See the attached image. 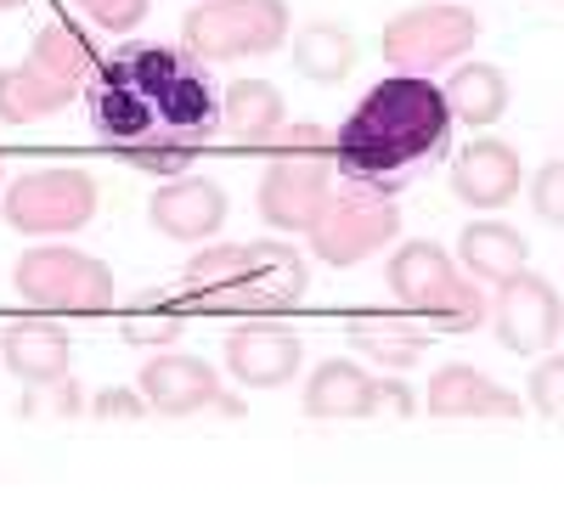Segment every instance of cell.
<instances>
[{
	"label": "cell",
	"instance_id": "1",
	"mask_svg": "<svg viewBox=\"0 0 564 513\" xmlns=\"http://www.w3.org/2000/svg\"><path fill=\"white\" fill-rule=\"evenodd\" d=\"M85 113L113 153L124 148H175L204 153L220 130V85L209 63L186 45H119L85 85Z\"/></svg>",
	"mask_w": 564,
	"mask_h": 513
},
{
	"label": "cell",
	"instance_id": "2",
	"mask_svg": "<svg viewBox=\"0 0 564 513\" xmlns=\"http://www.w3.org/2000/svg\"><path fill=\"white\" fill-rule=\"evenodd\" d=\"M452 108L435 79L423 74H390L350 108V119L334 135V170L345 186L367 193H406V186L435 170L452 142Z\"/></svg>",
	"mask_w": 564,
	"mask_h": 513
},
{
	"label": "cell",
	"instance_id": "3",
	"mask_svg": "<svg viewBox=\"0 0 564 513\" xmlns=\"http://www.w3.org/2000/svg\"><path fill=\"white\" fill-rule=\"evenodd\" d=\"M305 299V260L276 243H209L186 265V305L198 310H238V316H276Z\"/></svg>",
	"mask_w": 564,
	"mask_h": 513
},
{
	"label": "cell",
	"instance_id": "4",
	"mask_svg": "<svg viewBox=\"0 0 564 513\" xmlns=\"http://www.w3.org/2000/svg\"><path fill=\"white\" fill-rule=\"evenodd\" d=\"M390 294L412 316L441 321L446 334H475L486 321V299L475 288V276H463L441 243H401L390 254Z\"/></svg>",
	"mask_w": 564,
	"mask_h": 513
},
{
	"label": "cell",
	"instance_id": "5",
	"mask_svg": "<svg viewBox=\"0 0 564 513\" xmlns=\"http://www.w3.org/2000/svg\"><path fill=\"white\" fill-rule=\"evenodd\" d=\"M12 288L23 305L34 310H57V316H102L113 305V271L68 243H34L18 271H12Z\"/></svg>",
	"mask_w": 564,
	"mask_h": 513
},
{
	"label": "cell",
	"instance_id": "6",
	"mask_svg": "<svg viewBox=\"0 0 564 513\" xmlns=\"http://www.w3.org/2000/svg\"><path fill=\"white\" fill-rule=\"evenodd\" d=\"M294 29L289 0H204L186 12L181 40L186 52L204 63H231V57H271Z\"/></svg>",
	"mask_w": 564,
	"mask_h": 513
},
{
	"label": "cell",
	"instance_id": "7",
	"mask_svg": "<svg viewBox=\"0 0 564 513\" xmlns=\"http://www.w3.org/2000/svg\"><path fill=\"white\" fill-rule=\"evenodd\" d=\"M12 231L23 238H68L85 231L97 215V181L74 164H45V170H23L7 186V204H0Z\"/></svg>",
	"mask_w": 564,
	"mask_h": 513
},
{
	"label": "cell",
	"instance_id": "8",
	"mask_svg": "<svg viewBox=\"0 0 564 513\" xmlns=\"http://www.w3.org/2000/svg\"><path fill=\"white\" fill-rule=\"evenodd\" d=\"M395 231H401L395 198L367 193V186H345V193H327V204L305 238H311V254L327 265H361L367 254L390 249Z\"/></svg>",
	"mask_w": 564,
	"mask_h": 513
},
{
	"label": "cell",
	"instance_id": "9",
	"mask_svg": "<svg viewBox=\"0 0 564 513\" xmlns=\"http://www.w3.org/2000/svg\"><path fill=\"white\" fill-rule=\"evenodd\" d=\"M480 23L468 7H412L384 23V63L395 74H423L463 63V52H475Z\"/></svg>",
	"mask_w": 564,
	"mask_h": 513
},
{
	"label": "cell",
	"instance_id": "10",
	"mask_svg": "<svg viewBox=\"0 0 564 513\" xmlns=\"http://www.w3.org/2000/svg\"><path fill=\"white\" fill-rule=\"evenodd\" d=\"M327 204V153L282 148L260 175V220L271 231H311Z\"/></svg>",
	"mask_w": 564,
	"mask_h": 513
},
{
	"label": "cell",
	"instance_id": "11",
	"mask_svg": "<svg viewBox=\"0 0 564 513\" xmlns=\"http://www.w3.org/2000/svg\"><path fill=\"white\" fill-rule=\"evenodd\" d=\"M491 321H497L502 350H513V356H542V350L564 334V299H558V288L547 283V276L513 271L508 283H497Z\"/></svg>",
	"mask_w": 564,
	"mask_h": 513
},
{
	"label": "cell",
	"instance_id": "12",
	"mask_svg": "<svg viewBox=\"0 0 564 513\" xmlns=\"http://www.w3.org/2000/svg\"><path fill=\"white\" fill-rule=\"evenodd\" d=\"M220 356H226V372L238 384H249V390H282L300 372L305 345H300V334L276 328V321H249V328H231L226 334Z\"/></svg>",
	"mask_w": 564,
	"mask_h": 513
},
{
	"label": "cell",
	"instance_id": "13",
	"mask_svg": "<svg viewBox=\"0 0 564 513\" xmlns=\"http://www.w3.org/2000/svg\"><path fill=\"white\" fill-rule=\"evenodd\" d=\"M141 395H148V406L164 412V417H186V412H204V406L220 412V401H226L220 372L204 356H186V350H164L141 367Z\"/></svg>",
	"mask_w": 564,
	"mask_h": 513
},
{
	"label": "cell",
	"instance_id": "14",
	"mask_svg": "<svg viewBox=\"0 0 564 513\" xmlns=\"http://www.w3.org/2000/svg\"><path fill=\"white\" fill-rule=\"evenodd\" d=\"M148 220L175 243H209L226 226V193L204 175H170L148 204Z\"/></svg>",
	"mask_w": 564,
	"mask_h": 513
},
{
	"label": "cell",
	"instance_id": "15",
	"mask_svg": "<svg viewBox=\"0 0 564 513\" xmlns=\"http://www.w3.org/2000/svg\"><path fill=\"white\" fill-rule=\"evenodd\" d=\"M520 181H525L520 153H513L508 142H497V135L468 142L463 159L452 164V193H457L468 209H502V204H513Z\"/></svg>",
	"mask_w": 564,
	"mask_h": 513
},
{
	"label": "cell",
	"instance_id": "16",
	"mask_svg": "<svg viewBox=\"0 0 564 513\" xmlns=\"http://www.w3.org/2000/svg\"><path fill=\"white\" fill-rule=\"evenodd\" d=\"M423 406H430V417H520V395L491 384L480 367H463V361L435 367Z\"/></svg>",
	"mask_w": 564,
	"mask_h": 513
},
{
	"label": "cell",
	"instance_id": "17",
	"mask_svg": "<svg viewBox=\"0 0 564 513\" xmlns=\"http://www.w3.org/2000/svg\"><path fill=\"white\" fill-rule=\"evenodd\" d=\"M305 412L311 417H372V412H384V379L361 372L356 361H322L305 379Z\"/></svg>",
	"mask_w": 564,
	"mask_h": 513
},
{
	"label": "cell",
	"instance_id": "18",
	"mask_svg": "<svg viewBox=\"0 0 564 513\" xmlns=\"http://www.w3.org/2000/svg\"><path fill=\"white\" fill-rule=\"evenodd\" d=\"M0 356H7L12 379L23 384H45V379H63L68 372V334L57 328V321H12L7 334H0Z\"/></svg>",
	"mask_w": 564,
	"mask_h": 513
},
{
	"label": "cell",
	"instance_id": "19",
	"mask_svg": "<svg viewBox=\"0 0 564 513\" xmlns=\"http://www.w3.org/2000/svg\"><path fill=\"white\" fill-rule=\"evenodd\" d=\"M457 254H463L468 276H480V283H508L513 271H525L531 243H525V231H513L508 220H475V226H463Z\"/></svg>",
	"mask_w": 564,
	"mask_h": 513
},
{
	"label": "cell",
	"instance_id": "20",
	"mask_svg": "<svg viewBox=\"0 0 564 513\" xmlns=\"http://www.w3.org/2000/svg\"><path fill=\"white\" fill-rule=\"evenodd\" d=\"M441 97L452 119H463L468 130H486L508 113V74L497 63H457L452 79L441 85Z\"/></svg>",
	"mask_w": 564,
	"mask_h": 513
},
{
	"label": "cell",
	"instance_id": "21",
	"mask_svg": "<svg viewBox=\"0 0 564 513\" xmlns=\"http://www.w3.org/2000/svg\"><path fill=\"white\" fill-rule=\"evenodd\" d=\"M220 124L238 135V142H265L289 124V102H282V90L265 85V79H238L220 90Z\"/></svg>",
	"mask_w": 564,
	"mask_h": 513
},
{
	"label": "cell",
	"instance_id": "22",
	"mask_svg": "<svg viewBox=\"0 0 564 513\" xmlns=\"http://www.w3.org/2000/svg\"><path fill=\"white\" fill-rule=\"evenodd\" d=\"M29 63H34L40 74L63 79L68 90H85L90 74H97V45H90V34H85L79 23H63V18H57V23H45V29L34 34Z\"/></svg>",
	"mask_w": 564,
	"mask_h": 513
},
{
	"label": "cell",
	"instance_id": "23",
	"mask_svg": "<svg viewBox=\"0 0 564 513\" xmlns=\"http://www.w3.org/2000/svg\"><path fill=\"white\" fill-rule=\"evenodd\" d=\"M356 63H361V52H356V34H350L345 23H305V29L294 34V68H300L305 79H316V85L350 79Z\"/></svg>",
	"mask_w": 564,
	"mask_h": 513
},
{
	"label": "cell",
	"instance_id": "24",
	"mask_svg": "<svg viewBox=\"0 0 564 513\" xmlns=\"http://www.w3.org/2000/svg\"><path fill=\"white\" fill-rule=\"evenodd\" d=\"M74 97H79V90H68V85L52 79V74H40L34 63L0 74V119H7V124H34V119H45V113L68 108Z\"/></svg>",
	"mask_w": 564,
	"mask_h": 513
},
{
	"label": "cell",
	"instance_id": "25",
	"mask_svg": "<svg viewBox=\"0 0 564 513\" xmlns=\"http://www.w3.org/2000/svg\"><path fill=\"white\" fill-rule=\"evenodd\" d=\"M350 345H356L361 356H372V367H390V372H401V367H412L423 350H430V334H423L417 321L361 316V321H350Z\"/></svg>",
	"mask_w": 564,
	"mask_h": 513
},
{
	"label": "cell",
	"instance_id": "26",
	"mask_svg": "<svg viewBox=\"0 0 564 513\" xmlns=\"http://www.w3.org/2000/svg\"><path fill=\"white\" fill-rule=\"evenodd\" d=\"M74 412H85V395L74 384V372L45 379V384H23V417H74Z\"/></svg>",
	"mask_w": 564,
	"mask_h": 513
},
{
	"label": "cell",
	"instance_id": "27",
	"mask_svg": "<svg viewBox=\"0 0 564 513\" xmlns=\"http://www.w3.org/2000/svg\"><path fill=\"white\" fill-rule=\"evenodd\" d=\"M68 7H79L90 29H108V34H130L148 18V0H68Z\"/></svg>",
	"mask_w": 564,
	"mask_h": 513
},
{
	"label": "cell",
	"instance_id": "28",
	"mask_svg": "<svg viewBox=\"0 0 564 513\" xmlns=\"http://www.w3.org/2000/svg\"><path fill=\"white\" fill-rule=\"evenodd\" d=\"M531 406L547 417H564V356H547L542 367H531V384H525Z\"/></svg>",
	"mask_w": 564,
	"mask_h": 513
},
{
	"label": "cell",
	"instance_id": "29",
	"mask_svg": "<svg viewBox=\"0 0 564 513\" xmlns=\"http://www.w3.org/2000/svg\"><path fill=\"white\" fill-rule=\"evenodd\" d=\"M531 209L547 220V226H564V159L542 164L536 181H531Z\"/></svg>",
	"mask_w": 564,
	"mask_h": 513
},
{
	"label": "cell",
	"instance_id": "30",
	"mask_svg": "<svg viewBox=\"0 0 564 513\" xmlns=\"http://www.w3.org/2000/svg\"><path fill=\"white\" fill-rule=\"evenodd\" d=\"M119 159H124L130 170H148V175H164V181H170V175H186V164H193L198 153H175V148H124Z\"/></svg>",
	"mask_w": 564,
	"mask_h": 513
},
{
	"label": "cell",
	"instance_id": "31",
	"mask_svg": "<svg viewBox=\"0 0 564 513\" xmlns=\"http://www.w3.org/2000/svg\"><path fill=\"white\" fill-rule=\"evenodd\" d=\"M124 339H130V345H175V339H181V321L164 316V310H153V316L141 310L135 321H124Z\"/></svg>",
	"mask_w": 564,
	"mask_h": 513
},
{
	"label": "cell",
	"instance_id": "32",
	"mask_svg": "<svg viewBox=\"0 0 564 513\" xmlns=\"http://www.w3.org/2000/svg\"><path fill=\"white\" fill-rule=\"evenodd\" d=\"M90 412L97 417H148V395L141 390H102L90 401Z\"/></svg>",
	"mask_w": 564,
	"mask_h": 513
},
{
	"label": "cell",
	"instance_id": "33",
	"mask_svg": "<svg viewBox=\"0 0 564 513\" xmlns=\"http://www.w3.org/2000/svg\"><path fill=\"white\" fill-rule=\"evenodd\" d=\"M384 412H395V417H412V412H417V395H412L401 379H384Z\"/></svg>",
	"mask_w": 564,
	"mask_h": 513
},
{
	"label": "cell",
	"instance_id": "34",
	"mask_svg": "<svg viewBox=\"0 0 564 513\" xmlns=\"http://www.w3.org/2000/svg\"><path fill=\"white\" fill-rule=\"evenodd\" d=\"M18 7H29V0H0V12H18Z\"/></svg>",
	"mask_w": 564,
	"mask_h": 513
},
{
	"label": "cell",
	"instance_id": "35",
	"mask_svg": "<svg viewBox=\"0 0 564 513\" xmlns=\"http://www.w3.org/2000/svg\"><path fill=\"white\" fill-rule=\"evenodd\" d=\"M0 175H7V164H0Z\"/></svg>",
	"mask_w": 564,
	"mask_h": 513
}]
</instances>
